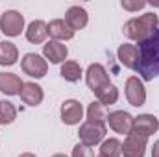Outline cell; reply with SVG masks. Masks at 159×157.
Returning <instances> with one entry per match:
<instances>
[{
    "mask_svg": "<svg viewBox=\"0 0 159 157\" xmlns=\"http://www.w3.org/2000/svg\"><path fill=\"white\" fill-rule=\"evenodd\" d=\"M124 9H128V11H139V9H143L144 6H146V2H128V0H122V4H120Z\"/></svg>",
    "mask_w": 159,
    "mask_h": 157,
    "instance_id": "cell-26",
    "label": "cell"
},
{
    "mask_svg": "<svg viewBox=\"0 0 159 157\" xmlns=\"http://www.w3.org/2000/svg\"><path fill=\"white\" fill-rule=\"evenodd\" d=\"M22 85H24V81L17 74H13V72H0V92H4L7 96H15V94H20Z\"/></svg>",
    "mask_w": 159,
    "mask_h": 157,
    "instance_id": "cell-16",
    "label": "cell"
},
{
    "mask_svg": "<svg viewBox=\"0 0 159 157\" xmlns=\"http://www.w3.org/2000/svg\"><path fill=\"white\" fill-rule=\"evenodd\" d=\"M126 98L129 102V105L133 107H141L146 102V89L143 85V79H139L137 76H129L126 79Z\"/></svg>",
    "mask_w": 159,
    "mask_h": 157,
    "instance_id": "cell-6",
    "label": "cell"
},
{
    "mask_svg": "<svg viewBox=\"0 0 159 157\" xmlns=\"http://www.w3.org/2000/svg\"><path fill=\"white\" fill-rule=\"evenodd\" d=\"M19 157H35L34 154H30V152H26V154H20Z\"/></svg>",
    "mask_w": 159,
    "mask_h": 157,
    "instance_id": "cell-28",
    "label": "cell"
},
{
    "mask_svg": "<svg viewBox=\"0 0 159 157\" xmlns=\"http://www.w3.org/2000/svg\"><path fill=\"white\" fill-rule=\"evenodd\" d=\"M65 20H67V24H69L74 32H78V30H83V28L87 26L89 15H87L85 7H81V6H72V7L67 9Z\"/></svg>",
    "mask_w": 159,
    "mask_h": 157,
    "instance_id": "cell-15",
    "label": "cell"
},
{
    "mask_svg": "<svg viewBox=\"0 0 159 157\" xmlns=\"http://www.w3.org/2000/svg\"><path fill=\"white\" fill-rule=\"evenodd\" d=\"M135 70L144 81L159 76V28L148 41L139 44V63Z\"/></svg>",
    "mask_w": 159,
    "mask_h": 157,
    "instance_id": "cell-1",
    "label": "cell"
},
{
    "mask_svg": "<svg viewBox=\"0 0 159 157\" xmlns=\"http://www.w3.org/2000/svg\"><path fill=\"white\" fill-rule=\"evenodd\" d=\"M107 124L115 133L128 135L131 133V128H133V117L128 111H113L107 115Z\"/></svg>",
    "mask_w": 159,
    "mask_h": 157,
    "instance_id": "cell-10",
    "label": "cell"
},
{
    "mask_svg": "<svg viewBox=\"0 0 159 157\" xmlns=\"http://www.w3.org/2000/svg\"><path fill=\"white\" fill-rule=\"evenodd\" d=\"M146 144L148 139L139 135V133H128L126 141L122 144V155L124 157H144L146 154Z\"/></svg>",
    "mask_w": 159,
    "mask_h": 157,
    "instance_id": "cell-7",
    "label": "cell"
},
{
    "mask_svg": "<svg viewBox=\"0 0 159 157\" xmlns=\"http://www.w3.org/2000/svg\"><path fill=\"white\" fill-rule=\"evenodd\" d=\"M83 118V107L78 100H65L61 104V120L67 126H76Z\"/></svg>",
    "mask_w": 159,
    "mask_h": 157,
    "instance_id": "cell-11",
    "label": "cell"
},
{
    "mask_svg": "<svg viewBox=\"0 0 159 157\" xmlns=\"http://www.w3.org/2000/svg\"><path fill=\"white\" fill-rule=\"evenodd\" d=\"M159 28V19L156 13H144L141 17H133L124 24V35L131 41H137L139 44L148 41Z\"/></svg>",
    "mask_w": 159,
    "mask_h": 157,
    "instance_id": "cell-2",
    "label": "cell"
},
{
    "mask_svg": "<svg viewBox=\"0 0 159 157\" xmlns=\"http://www.w3.org/2000/svg\"><path fill=\"white\" fill-rule=\"evenodd\" d=\"M48 37V30H46V22L44 20H34L30 22L28 30H26V39L32 44H41Z\"/></svg>",
    "mask_w": 159,
    "mask_h": 157,
    "instance_id": "cell-18",
    "label": "cell"
},
{
    "mask_svg": "<svg viewBox=\"0 0 159 157\" xmlns=\"http://www.w3.org/2000/svg\"><path fill=\"white\" fill-rule=\"evenodd\" d=\"M157 129H159L157 117H154V115H150V113H144V115L133 117V128H131L133 133H139V135H143V137L148 139V137L154 135Z\"/></svg>",
    "mask_w": 159,
    "mask_h": 157,
    "instance_id": "cell-9",
    "label": "cell"
},
{
    "mask_svg": "<svg viewBox=\"0 0 159 157\" xmlns=\"http://www.w3.org/2000/svg\"><path fill=\"white\" fill-rule=\"evenodd\" d=\"M19 96H20V100H22L26 105L35 107V105H39L41 102H43L44 92H43V87H41V85L34 83V81H24V85H22Z\"/></svg>",
    "mask_w": 159,
    "mask_h": 157,
    "instance_id": "cell-14",
    "label": "cell"
},
{
    "mask_svg": "<svg viewBox=\"0 0 159 157\" xmlns=\"http://www.w3.org/2000/svg\"><path fill=\"white\" fill-rule=\"evenodd\" d=\"M22 72L32 76V78H44L46 70H48V63L44 57H41L39 54H24L22 61H20Z\"/></svg>",
    "mask_w": 159,
    "mask_h": 157,
    "instance_id": "cell-5",
    "label": "cell"
},
{
    "mask_svg": "<svg viewBox=\"0 0 159 157\" xmlns=\"http://www.w3.org/2000/svg\"><path fill=\"white\" fill-rule=\"evenodd\" d=\"M152 157H159V141L154 142V148H152Z\"/></svg>",
    "mask_w": 159,
    "mask_h": 157,
    "instance_id": "cell-27",
    "label": "cell"
},
{
    "mask_svg": "<svg viewBox=\"0 0 159 157\" xmlns=\"http://www.w3.org/2000/svg\"><path fill=\"white\" fill-rule=\"evenodd\" d=\"M85 81H87V87H89L93 92H96V91L102 89L104 85L111 83L106 67L100 65V63H91V65H89V69H87V72H85Z\"/></svg>",
    "mask_w": 159,
    "mask_h": 157,
    "instance_id": "cell-8",
    "label": "cell"
},
{
    "mask_svg": "<svg viewBox=\"0 0 159 157\" xmlns=\"http://www.w3.org/2000/svg\"><path fill=\"white\" fill-rule=\"evenodd\" d=\"M52 157H67L65 154H56V155H52Z\"/></svg>",
    "mask_w": 159,
    "mask_h": 157,
    "instance_id": "cell-29",
    "label": "cell"
},
{
    "mask_svg": "<svg viewBox=\"0 0 159 157\" xmlns=\"http://www.w3.org/2000/svg\"><path fill=\"white\" fill-rule=\"evenodd\" d=\"M100 155L102 157H120L122 155V142L119 139H106V141H102Z\"/></svg>",
    "mask_w": 159,
    "mask_h": 157,
    "instance_id": "cell-22",
    "label": "cell"
},
{
    "mask_svg": "<svg viewBox=\"0 0 159 157\" xmlns=\"http://www.w3.org/2000/svg\"><path fill=\"white\" fill-rule=\"evenodd\" d=\"M72 157H94L93 154V148L83 144V142H78L74 148H72Z\"/></svg>",
    "mask_w": 159,
    "mask_h": 157,
    "instance_id": "cell-25",
    "label": "cell"
},
{
    "mask_svg": "<svg viewBox=\"0 0 159 157\" xmlns=\"http://www.w3.org/2000/svg\"><path fill=\"white\" fill-rule=\"evenodd\" d=\"M15 118H17V107L7 100H0V124L2 126L13 124Z\"/></svg>",
    "mask_w": 159,
    "mask_h": 157,
    "instance_id": "cell-23",
    "label": "cell"
},
{
    "mask_svg": "<svg viewBox=\"0 0 159 157\" xmlns=\"http://www.w3.org/2000/svg\"><path fill=\"white\" fill-rule=\"evenodd\" d=\"M106 131H107V128H106L104 122L87 120V122H83V124L80 126V131H78L80 142H83V144H87V146H94V144H98V142L104 141Z\"/></svg>",
    "mask_w": 159,
    "mask_h": 157,
    "instance_id": "cell-3",
    "label": "cell"
},
{
    "mask_svg": "<svg viewBox=\"0 0 159 157\" xmlns=\"http://www.w3.org/2000/svg\"><path fill=\"white\" fill-rule=\"evenodd\" d=\"M81 74H83V70H81L80 63H76V61H65V63L61 65V78L67 79V81H70V83L80 81Z\"/></svg>",
    "mask_w": 159,
    "mask_h": 157,
    "instance_id": "cell-21",
    "label": "cell"
},
{
    "mask_svg": "<svg viewBox=\"0 0 159 157\" xmlns=\"http://www.w3.org/2000/svg\"><path fill=\"white\" fill-rule=\"evenodd\" d=\"M46 30H48V35L52 37L54 41H69L74 37V30L67 24V20L65 19H54V20H50L48 24H46Z\"/></svg>",
    "mask_w": 159,
    "mask_h": 157,
    "instance_id": "cell-12",
    "label": "cell"
},
{
    "mask_svg": "<svg viewBox=\"0 0 159 157\" xmlns=\"http://www.w3.org/2000/svg\"><path fill=\"white\" fill-rule=\"evenodd\" d=\"M98 157H102V155H98Z\"/></svg>",
    "mask_w": 159,
    "mask_h": 157,
    "instance_id": "cell-30",
    "label": "cell"
},
{
    "mask_svg": "<svg viewBox=\"0 0 159 157\" xmlns=\"http://www.w3.org/2000/svg\"><path fill=\"white\" fill-rule=\"evenodd\" d=\"M24 30V17L15 11V9H7L0 15V32L7 37H17L20 35V32Z\"/></svg>",
    "mask_w": 159,
    "mask_h": 157,
    "instance_id": "cell-4",
    "label": "cell"
},
{
    "mask_svg": "<svg viewBox=\"0 0 159 157\" xmlns=\"http://www.w3.org/2000/svg\"><path fill=\"white\" fill-rule=\"evenodd\" d=\"M94 94H96V98H98V102H100L102 105H111V104H117V100H119V89H117L113 83L104 85V87L98 89Z\"/></svg>",
    "mask_w": 159,
    "mask_h": 157,
    "instance_id": "cell-20",
    "label": "cell"
},
{
    "mask_svg": "<svg viewBox=\"0 0 159 157\" xmlns=\"http://www.w3.org/2000/svg\"><path fill=\"white\" fill-rule=\"evenodd\" d=\"M19 59V48L9 41H0V65L11 67Z\"/></svg>",
    "mask_w": 159,
    "mask_h": 157,
    "instance_id": "cell-19",
    "label": "cell"
},
{
    "mask_svg": "<svg viewBox=\"0 0 159 157\" xmlns=\"http://www.w3.org/2000/svg\"><path fill=\"white\" fill-rule=\"evenodd\" d=\"M117 56H119V61L126 67V69H137V63H139V48L135 44H129V43H124L120 44L119 50H117Z\"/></svg>",
    "mask_w": 159,
    "mask_h": 157,
    "instance_id": "cell-17",
    "label": "cell"
},
{
    "mask_svg": "<svg viewBox=\"0 0 159 157\" xmlns=\"http://www.w3.org/2000/svg\"><path fill=\"white\" fill-rule=\"evenodd\" d=\"M43 56L44 59H48L50 63L57 65V63H63L69 56V48L59 43V41H48L46 44H43Z\"/></svg>",
    "mask_w": 159,
    "mask_h": 157,
    "instance_id": "cell-13",
    "label": "cell"
},
{
    "mask_svg": "<svg viewBox=\"0 0 159 157\" xmlns=\"http://www.w3.org/2000/svg\"><path fill=\"white\" fill-rule=\"evenodd\" d=\"M87 118L93 122H104L107 120V113H106V105H102L100 102H93L87 107Z\"/></svg>",
    "mask_w": 159,
    "mask_h": 157,
    "instance_id": "cell-24",
    "label": "cell"
}]
</instances>
